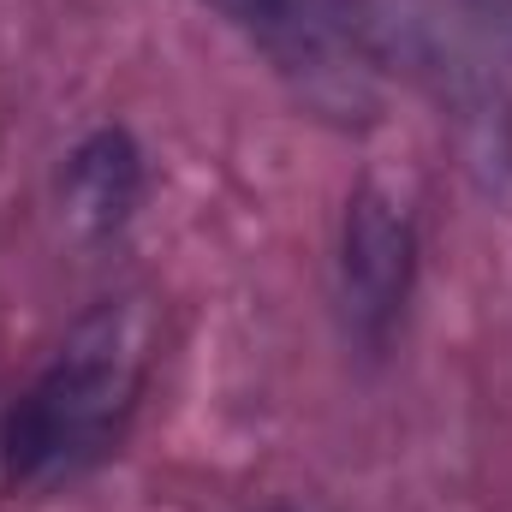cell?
Here are the masks:
<instances>
[{
  "label": "cell",
  "instance_id": "6da1fadb",
  "mask_svg": "<svg viewBox=\"0 0 512 512\" xmlns=\"http://www.w3.org/2000/svg\"><path fill=\"white\" fill-rule=\"evenodd\" d=\"M143 316L131 304H102L84 316L36 387L6 423V471L24 489H60L96 471L131 423L143 387Z\"/></svg>",
  "mask_w": 512,
  "mask_h": 512
},
{
  "label": "cell",
  "instance_id": "277c9868",
  "mask_svg": "<svg viewBox=\"0 0 512 512\" xmlns=\"http://www.w3.org/2000/svg\"><path fill=\"white\" fill-rule=\"evenodd\" d=\"M143 191V167H137V149H131L126 131H96L72 167H66V197H72V215L90 227V233H114L131 215Z\"/></svg>",
  "mask_w": 512,
  "mask_h": 512
},
{
  "label": "cell",
  "instance_id": "5b68a950",
  "mask_svg": "<svg viewBox=\"0 0 512 512\" xmlns=\"http://www.w3.org/2000/svg\"><path fill=\"white\" fill-rule=\"evenodd\" d=\"M280 512H310V507H280Z\"/></svg>",
  "mask_w": 512,
  "mask_h": 512
},
{
  "label": "cell",
  "instance_id": "3957f363",
  "mask_svg": "<svg viewBox=\"0 0 512 512\" xmlns=\"http://www.w3.org/2000/svg\"><path fill=\"white\" fill-rule=\"evenodd\" d=\"M209 6H221L233 24H245L286 72H298V78L310 72L316 96H322L328 84H352V90H358L352 66H340V54H334L328 18H316L310 0H209Z\"/></svg>",
  "mask_w": 512,
  "mask_h": 512
},
{
  "label": "cell",
  "instance_id": "7a4b0ae2",
  "mask_svg": "<svg viewBox=\"0 0 512 512\" xmlns=\"http://www.w3.org/2000/svg\"><path fill=\"white\" fill-rule=\"evenodd\" d=\"M411 268H417L411 215L387 191H358L346 209V233H340V298H346L358 340L370 346L387 340V328L405 310Z\"/></svg>",
  "mask_w": 512,
  "mask_h": 512
}]
</instances>
